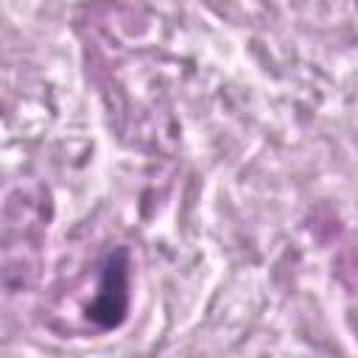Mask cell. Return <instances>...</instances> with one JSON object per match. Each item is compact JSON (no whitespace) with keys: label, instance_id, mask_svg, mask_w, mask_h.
<instances>
[{"label":"cell","instance_id":"1","mask_svg":"<svg viewBox=\"0 0 358 358\" xmlns=\"http://www.w3.org/2000/svg\"><path fill=\"white\" fill-rule=\"evenodd\" d=\"M129 246H115L103 263L92 299L84 305V316L98 330H117L129 316Z\"/></svg>","mask_w":358,"mask_h":358}]
</instances>
